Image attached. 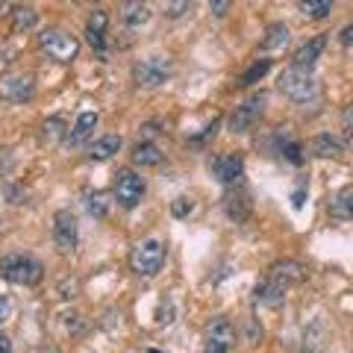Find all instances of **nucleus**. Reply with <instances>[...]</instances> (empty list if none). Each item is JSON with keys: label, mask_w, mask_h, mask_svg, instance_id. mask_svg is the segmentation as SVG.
<instances>
[{"label": "nucleus", "mask_w": 353, "mask_h": 353, "mask_svg": "<svg viewBox=\"0 0 353 353\" xmlns=\"http://www.w3.org/2000/svg\"><path fill=\"white\" fill-rule=\"evenodd\" d=\"M306 277V265H301L297 259H280L274 262L268 271H265V277L256 283V289H253V301L259 306H268V309H277L285 294H289L292 285H297Z\"/></svg>", "instance_id": "f257e3e1"}, {"label": "nucleus", "mask_w": 353, "mask_h": 353, "mask_svg": "<svg viewBox=\"0 0 353 353\" xmlns=\"http://www.w3.org/2000/svg\"><path fill=\"white\" fill-rule=\"evenodd\" d=\"M165 256H168V245H165L162 239L157 236H150L145 241H139L136 248H132L130 253V268L136 277H157V274L162 271V265H165Z\"/></svg>", "instance_id": "f03ea898"}, {"label": "nucleus", "mask_w": 353, "mask_h": 353, "mask_svg": "<svg viewBox=\"0 0 353 353\" xmlns=\"http://www.w3.org/2000/svg\"><path fill=\"white\" fill-rule=\"evenodd\" d=\"M0 277L12 285H39L44 277V265L30 253H9L0 259Z\"/></svg>", "instance_id": "7ed1b4c3"}, {"label": "nucleus", "mask_w": 353, "mask_h": 353, "mask_svg": "<svg viewBox=\"0 0 353 353\" xmlns=\"http://www.w3.org/2000/svg\"><path fill=\"white\" fill-rule=\"evenodd\" d=\"M277 85H280V92L297 106H309V103H315L318 97H321V85H318L315 77L303 74V71H294V68H285L280 74Z\"/></svg>", "instance_id": "20e7f679"}, {"label": "nucleus", "mask_w": 353, "mask_h": 353, "mask_svg": "<svg viewBox=\"0 0 353 353\" xmlns=\"http://www.w3.org/2000/svg\"><path fill=\"white\" fill-rule=\"evenodd\" d=\"M39 48L57 62H74L80 57V39L62 27H48L39 32Z\"/></svg>", "instance_id": "39448f33"}, {"label": "nucleus", "mask_w": 353, "mask_h": 353, "mask_svg": "<svg viewBox=\"0 0 353 353\" xmlns=\"http://www.w3.org/2000/svg\"><path fill=\"white\" fill-rule=\"evenodd\" d=\"M171 74H174V62L168 57H148L132 65V80L141 88H159L171 80Z\"/></svg>", "instance_id": "423d86ee"}, {"label": "nucleus", "mask_w": 353, "mask_h": 353, "mask_svg": "<svg viewBox=\"0 0 353 353\" xmlns=\"http://www.w3.org/2000/svg\"><path fill=\"white\" fill-rule=\"evenodd\" d=\"M145 176L132 168H121L115 174V201L121 209H136L141 203V197H145Z\"/></svg>", "instance_id": "0eeeda50"}, {"label": "nucleus", "mask_w": 353, "mask_h": 353, "mask_svg": "<svg viewBox=\"0 0 353 353\" xmlns=\"http://www.w3.org/2000/svg\"><path fill=\"white\" fill-rule=\"evenodd\" d=\"M265 97L262 92H256V94H250L245 103H239L236 106V112L230 115V132H236V136H241V132H250L253 127L262 121V115H265Z\"/></svg>", "instance_id": "6e6552de"}, {"label": "nucleus", "mask_w": 353, "mask_h": 353, "mask_svg": "<svg viewBox=\"0 0 353 353\" xmlns=\"http://www.w3.org/2000/svg\"><path fill=\"white\" fill-rule=\"evenodd\" d=\"M209 171L224 189H236L245 176V157L241 153H218L209 159Z\"/></svg>", "instance_id": "1a4fd4ad"}, {"label": "nucleus", "mask_w": 353, "mask_h": 353, "mask_svg": "<svg viewBox=\"0 0 353 353\" xmlns=\"http://www.w3.org/2000/svg\"><path fill=\"white\" fill-rule=\"evenodd\" d=\"M236 345V327L230 318L218 315L206 324L203 330V350H215V353H230Z\"/></svg>", "instance_id": "9d476101"}, {"label": "nucleus", "mask_w": 353, "mask_h": 353, "mask_svg": "<svg viewBox=\"0 0 353 353\" xmlns=\"http://www.w3.org/2000/svg\"><path fill=\"white\" fill-rule=\"evenodd\" d=\"M53 241H57L59 253H74L77 241H80V224H77V215L71 209H59L53 215Z\"/></svg>", "instance_id": "9b49d317"}, {"label": "nucleus", "mask_w": 353, "mask_h": 353, "mask_svg": "<svg viewBox=\"0 0 353 353\" xmlns=\"http://www.w3.org/2000/svg\"><path fill=\"white\" fill-rule=\"evenodd\" d=\"M0 97L9 103H30L36 97V80L30 74H3L0 77Z\"/></svg>", "instance_id": "f8f14e48"}, {"label": "nucleus", "mask_w": 353, "mask_h": 353, "mask_svg": "<svg viewBox=\"0 0 353 353\" xmlns=\"http://www.w3.org/2000/svg\"><path fill=\"white\" fill-rule=\"evenodd\" d=\"M106 30H109V15H106V9L97 6L94 12L88 15V21H85V41L92 44V50L101 59H106V53H109V36H106Z\"/></svg>", "instance_id": "ddd939ff"}, {"label": "nucleus", "mask_w": 353, "mask_h": 353, "mask_svg": "<svg viewBox=\"0 0 353 353\" xmlns=\"http://www.w3.org/2000/svg\"><path fill=\"white\" fill-rule=\"evenodd\" d=\"M324 48H327V39H324V36L309 39L303 48H297V50H294L292 68H294V71H303V74H312V71H315V65H318V59H321Z\"/></svg>", "instance_id": "4468645a"}, {"label": "nucleus", "mask_w": 353, "mask_h": 353, "mask_svg": "<svg viewBox=\"0 0 353 353\" xmlns=\"http://www.w3.org/2000/svg\"><path fill=\"white\" fill-rule=\"evenodd\" d=\"M97 124H101V115L94 112V109H85V112L77 115V124L74 130H68V136H65V145L68 148H83L88 139H92V132L97 130Z\"/></svg>", "instance_id": "2eb2a0df"}, {"label": "nucleus", "mask_w": 353, "mask_h": 353, "mask_svg": "<svg viewBox=\"0 0 353 353\" xmlns=\"http://www.w3.org/2000/svg\"><path fill=\"white\" fill-rule=\"evenodd\" d=\"M327 339H330L327 324L321 321V318H315V321L306 324V330H303V347H301V353H324Z\"/></svg>", "instance_id": "dca6fc26"}, {"label": "nucleus", "mask_w": 353, "mask_h": 353, "mask_svg": "<svg viewBox=\"0 0 353 353\" xmlns=\"http://www.w3.org/2000/svg\"><path fill=\"white\" fill-rule=\"evenodd\" d=\"M130 157H132V165H139V168H157V165H162V150L150 139L136 141Z\"/></svg>", "instance_id": "f3484780"}, {"label": "nucleus", "mask_w": 353, "mask_h": 353, "mask_svg": "<svg viewBox=\"0 0 353 353\" xmlns=\"http://www.w3.org/2000/svg\"><path fill=\"white\" fill-rule=\"evenodd\" d=\"M150 21V6L148 3H124L121 6V24L127 32H136L141 27H148Z\"/></svg>", "instance_id": "a211bd4d"}, {"label": "nucleus", "mask_w": 353, "mask_h": 353, "mask_svg": "<svg viewBox=\"0 0 353 353\" xmlns=\"http://www.w3.org/2000/svg\"><path fill=\"white\" fill-rule=\"evenodd\" d=\"M312 153L321 159H339L341 153H345V145H341V139L333 136V132H321V136H315V141H312Z\"/></svg>", "instance_id": "6ab92c4d"}, {"label": "nucleus", "mask_w": 353, "mask_h": 353, "mask_svg": "<svg viewBox=\"0 0 353 353\" xmlns=\"http://www.w3.org/2000/svg\"><path fill=\"white\" fill-rule=\"evenodd\" d=\"M121 150V136H101L88 148V159L92 162H109Z\"/></svg>", "instance_id": "aec40b11"}, {"label": "nucleus", "mask_w": 353, "mask_h": 353, "mask_svg": "<svg viewBox=\"0 0 353 353\" xmlns=\"http://www.w3.org/2000/svg\"><path fill=\"white\" fill-rule=\"evenodd\" d=\"M224 209H227V215L233 218V221H245V218L250 215V194L236 185V192H233V194H227Z\"/></svg>", "instance_id": "412c9836"}, {"label": "nucleus", "mask_w": 353, "mask_h": 353, "mask_svg": "<svg viewBox=\"0 0 353 353\" xmlns=\"http://www.w3.org/2000/svg\"><path fill=\"white\" fill-rule=\"evenodd\" d=\"M350 197H353V189L350 185H341V189L336 192V197L330 201V218H336V221H350L353 215V209H350Z\"/></svg>", "instance_id": "4be33fe9"}, {"label": "nucleus", "mask_w": 353, "mask_h": 353, "mask_svg": "<svg viewBox=\"0 0 353 353\" xmlns=\"http://www.w3.org/2000/svg\"><path fill=\"white\" fill-rule=\"evenodd\" d=\"M289 44V27L283 24V21H274L265 30V39H262V50H280Z\"/></svg>", "instance_id": "5701e85b"}, {"label": "nucleus", "mask_w": 353, "mask_h": 353, "mask_svg": "<svg viewBox=\"0 0 353 353\" xmlns=\"http://www.w3.org/2000/svg\"><path fill=\"white\" fill-rule=\"evenodd\" d=\"M9 15H12V30L15 32H21V30L27 32V30H32L39 24V12L32 6H15Z\"/></svg>", "instance_id": "b1692460"}, {"label": "nucleus", "mask_w": 353, "mask_h": 353, "mask_svg": "<svg viewBox=\"0 0 353 353\" xmlns=\"http://www.w3.org/2000/svg\"><path fill=\"white\" fill-rule=\"evenodd\" d=\"M65 136H68V127H65V118L53 115V118L44 121V127H41V139L48 141V145H53V141H65Z\"/></svg>", "instance_id": "393cba45"}, {"label": "nucleus", "mask_w": 353, "mask_h": 353, "mask_svg": "<svg viewBox=\"0 0 353 353\" xmlns=\"http://www.w3.org/2000/svg\"><path fill=\"white\" fill-rule=\"evenodd\" d=\"M271 65H274L271 59H256V62H253V65H250V68H248L245 74L239 77V85H241V88H248V85H256V83L262 80V77L271 71Z\"/></svg>", "instance_id": "a878e982"}, {"label": "nucleus", "mask_w": 353, "mask_h": 353, "mask_svg": "<svg viewBox=\"0 0 353 353\" xmlns=\"http://www.w3.org/2000/svg\"><path fill=\"white\" fill-rule=\"evenodd\" d=\"M85 209H88V215H94V218H106V212H109L106 194L103 192H92L85 197Z\"/></svg>", "instance_id": "bb28decb"}, {"label": "nucleus", "mask_w": 353, "mask_h": 353, "mask_svg": "<svg viewBox=\"0 0 353 353\" xmlns=\"http://www.w3.org/2000/svg\"><path fill=\"white\" fill-rule=\"evenodd\" d=\"M301 12L312 21H321V18H330L333 12V3L330 0H318V3H301Z\"/></svg>", "instance_id": "cd10ccee"}, {"label": "nucleus", "mask_w": 353, "mask_h": 353, "mask_svg": "<svg viewBox=\"0 0 353 353\" xmlns=\"http://www.w3.org/2000/svg\"><path fill=\"white\" fill-rule=\"evenodd\" d=\"M194 212V201L192 197H174L171 201V215L174 218H189Z\"/></svg>", "instance_id": "c85d7f7f"}, {"label": "nucleus", "mask_w": 353, "mask_h": 353, "mask_svg": "<svg viewBox=\"0 0 353 353\" xmlns=\"http://www.w3.org/2000/svg\"><path fill=\"white\" fill-rule=\"evenodd\" d=\"M218 127H221V118H215V121H212V124H209V127H203V132H201V136H192V145H203V141L215 139Z\"/></svg>", "instance_id": "c756f323"}, {"label": "nucleus", "mask_w": 353, "mask_h": 353, "mask_svg": "<svg viewBox=\"0 0 353 353\" xmlns=\"http://www.w3.org/2000/svg\"><path fill=\"white\" fill-rule=\"evenodd\" d=\"M189 9H192L189 0H180V3H168V6H165V18H180L183 12H189Z\"/></svg>", "instance_id": "7c9ffc66"}, {"label": "nucleus", "mask_w": 353, "mask_h": 353, "mask_svg": "<svg viewBox=\"0 0 353 353\" xmlns=\"http://www.w3.org/2000/svg\"><path fill=\"white\" fill-rule=\"evenodd\" d=\"M306 194H309V189H306V183H301L294 189V194H292V206L294 209H303V203H306Z\"/></svg>", "instance_id": "2f4dec72"}, {"label": "nucleus", "mask_w": 353, "mask_h": 353, "mask_svg": "<svg viewBox=\"0 0 353 353\" xmlns=\"http://www.w3.org/2000/svg\"><path fill=\"white\" fill-rule=\"evenodd\" d=\"M9 315H12V301L6 294H0V327L9 321Z\"/></svg>", "instance_id": "473e14b6"}, {"label": "nucleus", "mask_w": 353, "mask_h": 353, "mask_svg": "<svg viewBox=\"0 0 353 353\" xmlns=\"http://www.w3.org/2000/svg\"><path fill=\"white\" fill-rule=\"evenodd\" d=\"M209 9H212L218 18H224V15H227V9H230V3H227V0H221V3H209Z\"/></svg>", "instance_id": "72a5a7b5"}, {"label": "nucleus", "mask_w": 353, "mask_h": 353, "mask_svg": "<svg viewBox=\"0 0 353 353\" xmlns=\"http://www.w3.org/2000/svg\"><path fill=\"white\" fill-rule=\"evenodd\" d=\"M339 36H341V44L347 48V44H350V36H353V24H345V27H341Z\"/></svg>", "instance_id": "f704fd0d"}, {"label": "nucleus", "mask_w": 353, "mask_h": 353, "mask_svg": "<svg viewBox=\"0 0 353 353\" xmlns=\"http://www.w3.org/2000/svg\"><path fill=\"white\" fill-rule=\"evenodd\" d=\"M0 353H9V339L0 336Z\"/></svg>", "instance_id": "c9c22d12"}, {"label": "nucleus", "mask_w": 353, "mask_h": 353, "mask_svg": "<svg viewBox=\"0 0 353 353\" xmlns=\"http://www.w3.org/2000/svg\"><path fill=\"white\" fill-rule=\"evenodd\" d=\"M6 15V3H0V18H3Z\"/></svg>", "instance_id": "e433bc0d"}, {"label": "nucleus", "mask_w": 353, "mask_h": 353, "mask_svg": "<svg viewBox=\"0 0 353 353\" xmlns=\"http://www.w3.org/2000/svg\"><path fill=\"white\" fill-rule=\"evenodd\" d=\"M201 353H215V350H201Z\"/></svg>", "instance_id": "4c0bfd02"}]
</instances>
